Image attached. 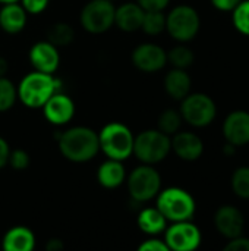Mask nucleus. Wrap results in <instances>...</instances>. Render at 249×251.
<instances>
[{"label":"nucleus","instance_id":"1","mask_svg":"<svg viewBox=\"0 0 249 251\" xmlns=\"http://www.w3.org/2000/svg\"><path fill=\"white\" fill-rule=\"evenodd\" d=\"M57 147L66 160L72 163H87L100 151L98 132L90 126H72L59 135Z\"/></svg>","mask_w":249,"mask_h":251},{"label":"nucleus","instance_id":"2","mask_svg":"<svg viewBox=\"0 0 249 251\" xmlns=\"http://www.w3.org/2000/svg\"><path fill=\"white\" fill-rule=\"evenodd\" d=\"M60 87L62 81L54 74L32 71L16 85L18 100L29 109H41L54 93L60 91Z\"/></svg>","mask_w":249,"mask_h":251},{"label":"nucleus","instance_id":"3","mask_svg":"<svg viewBox=\"0 0 249 251\" xmlns=\"http://www.w3.org/2000/svg\"><path fill=\"white\" fill-rule=\"evenodd\" d=\"M135 135L123 122H109L98 132L100 150L114 160L125 162L132 156Z\"/></svg>","mask_w":249,"mask_h":251},{"label":"nucleus","instance_id":"4","mask_svg":"<svg viewBox=\"0 0 249 251\" xmlns=\"http://www.w3.org/2000/svg\"><path fill=\"white\" fill-rule=\"evenodd\" d=\"M172 151L170 135L160 129H145L135 135L132 154L145 165H157L163 162Z\"/></svg>","mask_w":249,"mask_h":251},{"label":"nucleus","instance_id":"5","mask_svg":"<svg viewBox=\"0 0 249 251\" xmlns=\"http://www.w3.org/2000/svg\"><path fill=\"white\" fill-rule=\"evenodd\" d=\"M157 209L170 222L191 221L195 215V200L183 188L169 187L157 194Z\"/></svg>","mask_w":249,"mask_h":251},{"label":"nucleus","instance_id":"6","mask_svg":"<svg viewBox=\"0 0 249 251\" xmlns=\"http://www.w3.org/2000/svg\"><path fill=\"white\" fill-rule=\"evenodd\" d=\"M126 185L135 203H147L157 197L161 190V176L153 165H139L128 176Z\"/></svg>","mask_w":249,"mask_h":251},{"label":"nucleus","instance_id":"7","mask_svg":"<svg viewBox=\"0 0 249 251\" xmlns=\"http://www.w3.org/2000/svg\"><path fill=\"white\" fill-rule=\"evenodd\" d=\"M200 26L201 19L198 12L188 4L176 6L166 15V31L179 43L191 41L198 34Z\"/></svg>","mask_w":249,"mask_h":251},{"label":"nucleus","instance_id":"8","mask_svg":"<svg viewBox=\"0 0 249 251\" xmlns=\"http://www.w3.org/2000/svg\"><path fill=\"white\" fill-rule=\"evenodd\" d=\"M114 10L112 0H90L81 9L79 24L90 34H104L114 25Z\"/></svg>","mask_w":249,"mask_h":251},{"label":"nucleus","instance_id":"9","mask_svg":"<svg viewBox=\"0 0 249 251\" xmlns=\"http://www.w3.org/2000/svg\"><path fill=\"white\" fill-rule=\"evenodd\" d=\"M181 101L182 104L179 112L182 115V119L189 125L195 128H204L214 121L217 107L210 96L204 93H189Z\"/></svg>","mask_w":249,"mask_h":251},{"label":"nucleus","instance_id":"10","mask_svg":"<svg viewBox=\"0 0 249 251\" xmlns=\"http://www.w3.org/2000/svg\"><path fill=\"white\" fill-rule=\"evenodd\" d=\"M201 231L191 221L173 222V225L164 229V243L169 250L194 251L201 246Z\"/></svg>","mask_w":249,"mask_h":251},{"label":"nucleus","instance_id":"11","mask_svg":"<svg viewBox=\"0 0 249 251\" xmlns=\"http://www.w3.org/2000/svg\"><path fill=\"white\" fill-rule=\"evenodd\" d=\"M132 63L141 72L153 74L161 71L167 63V51L154 43H142L132 50Z\"/></svg>","mask_w":249,"mask_h":251},{"label":"nucleus","instance_id":"12","mask_svg":"<svg viewBox=\"0 0 249 251\" xmlns=\"http://www.w3.org/2000/svg\"><path fill=\"white\" fill-rule=\"evenodd\" d=\"M41 109L45 121L56 126H63L69 124L76 112L73 100L62 91L54 93Z\"/></svg>","mask_w":249,"mask_h":251},{"label":"nucleus","instance_id":"13","mask_svg":"<svg viewBox=\"0 0 249 251\" xmlns=\"http://www.w3.org/2000/svg\"><path fill=\"white\" fill-rule=\"evenodd\" d=\"M28 59L34 71L45 74H56L60 66L59 47L51 44L48 40L34 43L28 51Z\"/></svg>","mask_w":249,"mask_h":251},{"label":"nucleus","instance_id":"14","mask_svg":"<svg viewBox=\"0 0 249 251\" xmlns=\"http://www.w3.org/2000/svg\"><path fill=\"white\" fill-rule=\"evenodd\" d=\"M214 226L223 237L232 240L242 235L245 219L238 207L222 206L214 215Z\"/></svg>","mask_w":249,"mask_h":251},{"label":"nucleus","instance_id":"15","mask_svg":"<svg viewBox=\"0 0 249 251\" xmlns=\"http://www.w3.org/2000/svg\"><path fill=\"white\" fill-rule=\"evenodd\" d=\"M223 134L227 143L239 147L249 143V113L245 110H235L225 119Z\"/></svg>","mask_w":249,"mask_h":251},{"label":"nucleus","instance_id":"16","mask_svg":"<svg viewBox=\"0 0 249 251\" xmlns=\"http://www.w3.org/2000/svg\"><path fill=\"white\" fill-rule=\"evenodd\" d=\"M170 141L175 154L185 162H195L204 153V143L194 132L178 131L176 134H173V138H170Z\"/></svg>","mask_w":249,"mask_h":251},{"label":"nucleus","instance_id":"17","mask_svg":"<svg viewBox=\"0 0 249 251\" xmlns=\"http://www.w3.org/2000/svg\"><path fill=\"white\" fill-rule=\"evenodd\" d=\"M145 10L136 1H128L116 7L114 25L123 32H135L141 29Z\"/></svg>","mask_w":249,"mask_h":251},{"label":"nucleus","instance_id":"18","mask_svg":"<svg viewBox=\"0 0 249 251\" xmlns=\"http://www.w3.org/2000/svg\"><path fill=\"white\" fill-rule=\"evenodd\" d=\"M28 21V13L19 1L4 3L0 7V28L6 34H19L23 31Z\"/></svg>","mask_w":249,"mask_h":251},{"label":"nucleus","instance_id":"19","mask_svg":"<svg viewBox=\"0 0 249 251\" xmlns=\"http://www.w3.org/2000/svg\"><path fill=\"white\" fill-rule=\"evenodd\" d=\"M126 171L123 162L109 159L104 160L97 169V181L106 190H116L126 181Z\"/></svg>","mask_w":249,"mask_h":251},{"label":"nucleus","instance_id":"20","mask_svg":"<svg viewBox=\"0 0 249 251\" xmlns=\"http://www.w3.org/2000/svg\"><path fill=\"white\" fill-rule=\"evenodd\" d=\"M35 244L37 240L34 232L23 225L12 226L6 231L1 240V247L6 251H32Z\"/></svg>","mask_w":249,"mask_h":251},{"label":"nucleus","instance_id":"21","mask_svg":"<svg viewBox=\"0 0 249 251\" xmlns=\"http://www.w3.org/2000/svg\"><path fill=\"white\" fill-rule=\"evenodd\" d=\"M191 76L186 69L173 68L164 76V90L173 100H182L191 93Z\"/></svg>","mask_w":249,"mask_h":251},{"label":"nucleus","instance_id":"22","mask_svg":"<svg viewBox=\"0 0 249 251\" xmlns=\"http://www.w3.org/2000/svg\"><path fill=\"white\" fill-rule=\"evenodd\" d=\"M136 225L141 232L154 237L164 232V229L167 228V219L157 207H145L139 212L136 218Z\"/></svg>","mask_w":249,"mask_h":251},{"label":"nucleus","instance_id":"23","mask_svg":"<svg viewBox=\"0 0 249 251\" xmlns=\"http://www.w3.org/2000/svg\"><path fill=\"white\" fill-rule=\"evenodd\" d=\"M75 38L73 28L66 22H56L47 31V40L56 47H66Z\"/></svg>","mask_w":249,"mask_h":251},{"label":"nucleus","instance_id":"24","mask_svg":"<svg viewBox=\"0 0 249 251\" xmlns=\"http://www.w3.org/2000/svg\"><path fill=\"white\" fill-rule=\"evenodd\" d=\"M141 29L147 35H158L166 29V15L163 10H145Z\"/></svg>","mask_w":249,"mask_h":251},{"label":"nucleus","instance_id":"25","mask_svg":"<svg viewBox=\"0 0 249 251\" xmlns=\"http://www.w3.org/2000/svg\"><path fill=\"white\" fill-rule=\"evenodd\" d=\"M194 59H195L194 51L183 44L173 47L167 53V62H170L173 68H179V69H188L194 63Z\"/></svg>","mask_w":249,"mask_h":251},{"label":"nucleus","instance_id":"26","mask_svg":"<svg viewBox=\"0 0 249 251\" xmlns=\"http://www.w3.org/2000/svg\"><path fill=\"white\" fill-rule=\"evenodd\" d=\"M182 115L179 110L175 109H166L164 112H161V115L158 116V129L167 135H173L181 129L182 125Z\"/></svg>","mask_w":249,"mask_h":251},{"label":"nucleus","instance_id":"27","mask_svg":"<svg viewBox=\"0 0 249 251\" xmlns=\"http://www.w3.org/2000/svg\"><path fill=\"white\" fill-rule=\"evenodd\" d=\"M16 100V85L7 76H0V113L10 110Z\"/></svg>","mask_w":249,"mask_h":251},{"label":"nucleus","instance_id":"28","mask_svg":"<svg viewBox=\"0 0 249 251\" xmlns=\"http://www.w3.org/2000/svg\"><path fill=\"white\" fill-rule=\"evenodd\" d=\"M232 188L233 193L241 197L249 200V168L248 166H242L238 168L233 175H232Z\"/></svg>","mask_w":249,"mask_h":251},{"label":"nucleus","instance_id":"29","mask_svg":"<svg viewBox=\"0 0 249 251\" xmlns=\"http://www.w3.org/2000/svg\"><path fill=\"white\" fill-rule=\"evenodd\" d=\"M232 12L235 28L239 32L249 35V0H241V3Z\"/></svg>","mask_w":249,"mask_h":251},{"label":"nucleus","instance_id":"30","mask_svg":"<svg viewBox=\"0 0 249 251\" xmlns=\"http://www.w3.org/2000/svg\"><path fill=\"white\" fill-rule=\"evenodd\" d=\"M29 163H31V157H29V154L25 150H22V149L10 150L7 165H10L12 169H15V171H25V169H28Z\"/></svg>","mask_w":249,"mask_h":251},{"label":"nucleus","instance_id":"31","mask_svg":"<svg viewBox=\"0 0 249 251\" xmlns=\"http://www.w3.org/2000/svg\"><path fill=\"white\" fill-rule=\"evenodd\" d=\"M19 3L28 15H40L47 9L50 0H19Z\"/></svg>","mask_w":249,"mask_h":251},{"label":"nucleus","instance_id":"32","mask_svg":"<svg viewBox=\"0 0 249 251\" xmlns=\"http://www.w3.org/2000/svg\"><path fill=\"white\" fill-rule=\"evenodd\" d=\"M139 251H169L167 244L164 243V240H158V238H148L144 243L139 244L138 247Z\"/></svg>","mask_w":249,"mask_h":251},{"label":"nucleus","instance_id":"33","mask_svg":"<svg viewBox=\"0 0 249 251\" xmlns=\"http://www.w3.org/2000/svg\"><path fill=\"white\" fill-rule=\"evenodd\" d=\"M144 10H164L170 0H135Z\"/></svg>","mask_w":249,"mask_h":251},{"label":"nucleus","instance_id":"34","mask_svg":"<svg viewBox=\"0 0 249 251\" xmlns=\"http://www.w3.org/2000/svg\"><path fill=\"white\" fill-rule=\"evenodd\" d=\"M225 251H249V238H244L241 235L232 238V241H229L225 247Z\"/></svg>","mask_w":249,"mask_h":251},{"label":"nucleus","instance_id":"35","mask_svg":"<svg viewBox=\"0 0 249 251\" xmlns=\"http://www.w3.org/2000/svg\"><path fill=\"white\" fill-rule=\"evenodd\" d=\"M239 3H241V0H211V4L222 12H230Z\"/></svg>","mask_w":249,"mask_h":251},{"label":"nucleus","instance_id":"36","mask_svg":"<svg viewBox=\"0 0 249 251\" xmlns=\"http://www.w3.org/2000/svg\"><path fill=\"white\" fill-rule=\"evenodd\" d=\"M9 154H10V146L3 137H0V169H3L7 165Z\"/></svg>","mask_w":249,"mask_h":251},{"label":"nucleus","instance_id":"37","mask_svg":"<svg viewBox=\"0 0 249 251\" xmlns=\"http://www.w3.org/2000/svg\"><path fill=\"white\" fill-rule=\"evenodd\" d=\"M63 243H62V240H59V238H51V240H48V243L45 244V250L47 251H60L63 250Z\"/></svg>","mask_w":249,"mask_h":251},{"label":"nucleus","instance_id":"38","mask_svg":"<svg viewBox=\"0 0 249 251\" xmlns=\"http://www.w3.org/2000/svg\"><path fill=\"white\" fill-rule=\"evenodd\" d=\"M7 71H9V63H7V60H6L4 57L0 56V76H6Z\"/></svg>","mask_w":249,"mask_h":251},{"label":"nucleus","instance_id":"39","mask_svg":"<svg viewBox=\"0 0 249 251\" xmlns=\"http://www.w3.org/2000/svg\"><path fill=\"white\" fill-rule=\"evenodd\" d=\"M13 1H19V0H0L1 4H4V3H13Z\"/></svg>","mask_w":249,"mask_h":251},{"label":"nucleus","instance_id":"40","mask_svg":"<svg viewBox=\"0 0 249 251\" xmlns=\"http://www.w3.org/2000/svg\"><path fill=\"white\" fill-rule=\"evenodd\" d=\"M112 1H114V0H112Z\"/></svg>","mask_w":249,"mask_h":251}]
</instances>
